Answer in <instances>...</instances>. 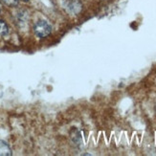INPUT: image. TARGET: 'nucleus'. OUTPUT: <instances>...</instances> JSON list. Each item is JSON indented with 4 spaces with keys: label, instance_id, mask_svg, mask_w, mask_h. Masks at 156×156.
I'll return each instance as SVG.
<instances>
[{
    "label": "nucleus",
    "instance_id": "obj_1",
    "mask_svg": "<svg viewBox=\"0 0 156 156\" xmlns=\"http://www.w3.org/2000/svg\"><path fill=\"white\" fill-rule=\"evenodd\" d=\"M52 32V26L46 20H38L34 26V33L39 38L48 37Z\"/></svg>",
    "mask_w": 156,
    "mask_h": 156
},
{
    "label": "nucleus",
    "instance_id": "obj_2",
    "mask_svg": "<svg viewBox=\"0 0 156 156\" xmlns=\"http://www.w3.org/2000/svg\"><path fill=\"white\" fill-rule=\"evenodd\" d=\"M62 6L70 15H78L83 9V5L80 0H62Z\"/></svg>",
    "mask_w": 156,
    "mask_h": 156
},
{
    "label": "nucleus",
    "instance_id": "obj_3",
    "mask_svg": "<svg viewBox=\"0 0 156 156\" xmlns=\"http://www.w3.org/2000/svg\"><path fill=\"white\" fill-rule=\"evenodd\" d=\"M12 155V150L6 142L0 140V156H10Z\"/></svg>",
    "mask_w": 156,
    "mask_h": 156
},
{
    "label": "nucleus",
    "instance_id": "obj_4",
    "mask_svg": "<svg viewBox=\"0 0 156 156\" xmlns=\"http://www.w3.org/2000/svg\"><path fill=\"white\" fill-rule=\"evenodd\" d=\"M9 33L8 25L3 20H0V37H4Z\"/></svg>",
    "mask_w": 156,
    "mask_h": 156
},
{
    "label": "nucleus",
    "instance_id": "obj_5",
    "mask_svg": "<svg viewBox=\"0 0 156 156\" xmlns=\"http://www.w3.org/2000/svg\"><path fill=\"white\" fill-rule=\"evenodd\" d=\"M1 1L6 5V6H9V7H15L18 4L19 0H1Z\"/></svg>",
    "mask_w": 156,
    "mask_h": 156
},
{
    "label": "nucleus",
    "instance_id": "obj_6",
    "mask_svg": "<svg viewBox=\"0 0 156 156\" xmlns=\"http://www.w3.org/2000/svg\"><path fill=\"white\" fill-rule=\"evenodd\" d=\"M21 1H23V2H28L29 0H21Z\"/></svg>",
    "mask_w": 156,
    "mask_h": 156
}]
</instances>
